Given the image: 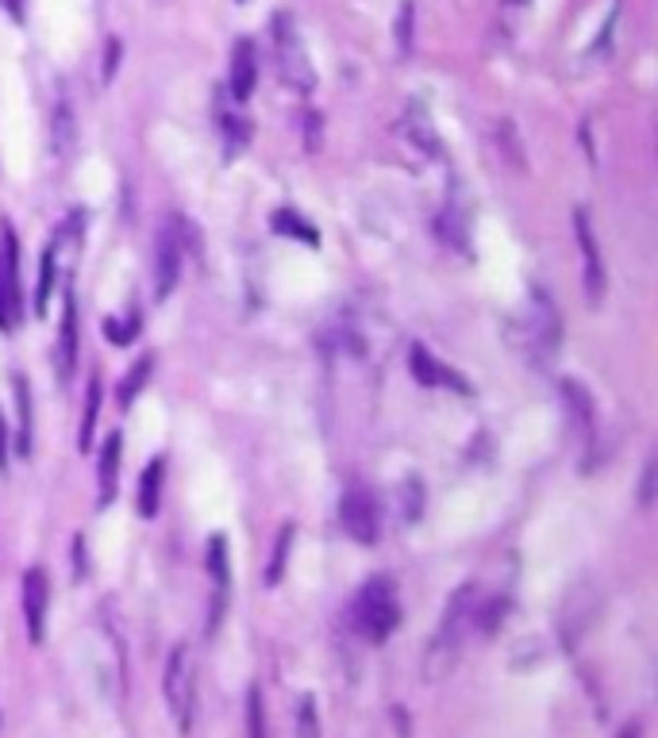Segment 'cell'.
Returning <instances> with one entry per match:
<instances>
[{
	"mask_svg": "<svg viewBox=\"0 0 658 738\" xmlns=\"http://www.w3.org/2000/svg\"><path fill=\"white\" fill-rule=\"evenodd\" d=\"M474 616H478V589L474 584H463L455 596H451L447 612L439 619V631L428 646V657H423V677L428 681H443V677L455 669L458 650L466 642V631L474 627Z\"/></svg>",
	"mask_w": 658,
	"mask_h": 738,
	"instance_id": "cell-1",
	"label": "cell"
},
{
	"mask_svg": "<svg viewBox=\"0 0 658 738\" xmlns=\"http://www.w3.org/2000/svg\"><path fill=\"white\" fill-rule=\"evenodd\" d=\"M400 624V601L393 577H370L358 589L355 604H350V627L362 634L370 646H382Z\"/></svg>",
	"mask_w": 658,
	"mask_h": 738,
	"instance_id": "cell-2",
	"label": "cell"
},
{
	"mask_svg": "<svg viewBox=\"0 0 658 738\" xmlns=\"http://www.w3.org/2000/svg\"><path fill=\"white\" fill-rule=\"evenodd\" d=\"M516 339H521V347L528 350L539 365L551 362V358L559 354L562 316H559V308H554L551 292H543V289L528 292V304H524L521 316H516Z\"/></svg>",
	"mask_w": 658,
	"mask_h": 738,
	"instance_id": "cell-3",
	"label": "cell"
},
{
	"mask_svg": "<svg viewBox=\"0 0 658 738\" xmlns=\"http://www.w3.org/2000/svg\"><path fill=\"white\" fill-rule=\"evenodd\" d=\"M270 32H274V62H277V73H282V82L301 93V97H309V93L316 89V70H312V58L309 50H304L301 32H297V20H292L289 12H277Z\"/></svg>",
	"mask_w": 658,
	"mask_h": 738,
	"instance_id": "cell-4",
	"label": "cell"
},
{
	"mask_svg": "<svg viewBox=\"0 0 658 738\" xmlns=\"http://www.w3.org/2000/svg\"><path fill=\"white\" fill-rule=\"evenodd\" d=\"M163 692H166V704H170L174 719H178V730L189 735V730H193V712H196V669H193V657H189L186 642L174 646L170 657H166Z\"/></svg>",
	"mask_w": 658,
	"mask_h": 738,
	"instance_id": "cell-5",
	"label": "cell"
},
{
	"mask_svg": "<svg viewBox=\"0 0 658 738\" xmlns=\"http://www.w3.org/2000/svg\"><path fill=\"white\" fill-rule=\"evenodd\" d=\"M339 520H343V531H347L355 543L374 546L378 539H382V516H378V500H374V493H370L366 485H350L347 493H343Z\"/></svg>",
	"mask_w": 658,
	"mask_h": 738,
	"instance_id": "cell-6",
	"label": "cell"
},
{
	"mask_svg": "<svg viewBox=\"0 0 658 738\" xmlns=\"http://www.w3.org/2000/svg\"><path fill=\"white\" fill-rule=\"evenodd\" d=\"M574 235H577V251H582V281H585V301L589 308L605 301V258H601V243L594 235V223H589V211L574 208Z\"/></svg>",
	"mask_w": 658,
	"mask_h": 738,
	"instance_id": "cell-7",
	"label": "cell"
},
{
	"mask_svg": "<svg viewBox=\"0 0 658 738\" xmlns=\"http://www.w3.org/2000/svg\"><path fill=\"white\" fill-rule=\"evenodd\" d=\"M562 400H566V415L574 423V435H577V447H582V470L589 473L594 465V443H597V427H594V397L585 389L577 377H566L559 385Z\"/></svg>",
	"mask_w": 658,
	"mask_h": 738,
	"instance_id": "cell-8",
	"label": "cell"
},
{
	"mask_svg": "<svg viewBox=\"0 0 658 738\" xmlns=\"http://www.w3.org/2000/svg\"><path fill=\"white\" fill-rule=\"evenodd\" d=\"M181 277V219L166 223L155 239V297L166 301Z\"/></svg>",
	"mask_w": 658,
	"mask_h": 738,
	"instance_id": "cell-9",
	"label": "cell"
},
{
	"mask_svg": "<svg viewBox=\"0 0 658 738\" xmlns=\"http://www.w3.org/2000/svg\"><path fill=\"white\" fill-rule=\"evenodd\" d=\"M400 135H405V143L412 146L416 155L428 158V162H443V158H447V146H443V138H439L435 123H431L428 108H423L420 100H412V105L405 108V120H400Z\"/></svg>",
	"mask_w": 658,
	"mask_h": 738,
	"instance_id": "cell-10",
	"label": "cell"
},
{
	"mask_svg": "<svg viewBox=\"0 0 658 738\" xmlns=\"http://www.w3.org/2000/svg\"><path fill=\"white\" fill-rule=\"evenodd\" d=\"M408 370H412V377L420 385H428V389H455V392H470V385L463 382V374L458 370H451V365H443L435 354H431L423 342H412V350H408Z\"/></svg>",
	"mask_w": 658,
	"mask_h": 738,
	"instance_id": "cell-11",
	"label": "cell"
},
{
	"mask_svg": "<svg viewBox=\"0 0 658 738\" xmlns=\"http://www.w3.org/2000/svg\"><path fill=\"white\" fill-rule=\"evenodd\" d=\"M47 604H50L47 573H43L39 566H32L24 573V619H27V639H32L35 646L47 639Z\"/></svg>",
	"mask_w": 658,
	"mask_h": 738,
	"instance_id": "cell-12",
	"label": "cell"
},
{
	"mask_svg": "<svg viewBox=\"0 0 658 738\" xmlns=\"http://www.w3.org/2000/svg\"><path fill=\"white\" fill-rule=\"evenodd\" d=\"M259 85V55H254L251 39H239L236 50H231V73H228V89L236 105H247Z\"/></svg>",
	"mask_w": 658,
	"mask_h": 738,
	"instance_id": "cell-13",
	"label": "cell"
},
{
	"mask_svg": "<svg viewBox=\"0 0 658 738\" xmlns=\"http://www.w3.org/2000/svg\"><path fill=\"white\" fill-rule=\"evenodd\" d=\"M120 455H123L120 431H108L97 458V508H108V504L116 500V488H120Z\"/></svg>",
	"mask_w": 658,
	"mask_h": 738,
	"instance_id": "cell-14",
	"label": "cell"
},
{
	"mask_svg": "<svg viewBox=\"0 0 658 738\" xmlns=\"http://www.w3.org/2000/svg\"><path fill=\"white\" fill-rule=\"evenodd\" d=\"M73 362H77V301H73V289H65L62 324H58V347H55V370L62 382H70Z\"/></svg>",
	"mask_w": 658,
	"mask_h": 738,
	"instance_id": "cell-15",
	"label": "cell"
},
{
	"mask_svg": "<svg viewBox=\"0 0 658 738\" xmlns=\"http://www.w3.org/2000/svg\"><path fill=\"white\" fill-rule=\"evenodd\" d=\"M208 573H212V616H208V631H216L219 624V612H224V601H228V589H231V573H228V539L224 535H212L208 539Z\"/></svg>",
	"mask_w": 658,
	"mask_h": 738,
	"instance_id": "cell-16",
	"label": "cell"
},
{
	"mask_svg": "<svg viewBox=\"0 0 658 738\" xmlns=\"http://www.w3.org/2000/svg\"><path fill=\"white\" fill-rule=\"evenodd\" d=\"M435 231L447 246H455L458 254L470 251V211H466L463 196H451L443 204V211L435 216Z\"/></svg>",
	"mask_w": 658,
	"mask_h": 738,
	"instance_id": "cell-17",
	"label": "cell"
},
{
	"mask_svg": "<svg viewBox=\"0 0 658 738\" xmlns=\"http://www.w3.org/2000/svg\"><path fill=\"white\" fill-rule=\"evenodd\" d=\"M73 146H77V116H73L70 97L58 89V100L50 108V150L55 158H70Z\"/></svg>",
	"mask_w": 658,
	"mask_h": 738,
	"instance_id": "cell-18",
	"label": "cell"
},
{
	"mask_svg": "<svg viewBox=\"0 0 658 738\" xmlns=\"http://www.w3.org/2000/svg\"><path fill=\"white\" fill-rule=\"evenodd\" d=\"M163 481H166V458H151V465L139 477V496H135V511L143 520H155L158 508H163Z\"/></svg>",
	"mask_w": 658,
	"mask_h": 738,
	"instance_id": "cell-19",
	"label": "cell"
},
{
	"mask_svg": "<svg viewBox=\"0 0 658 738\" xmlns=\"http://www.w3.org/2000/svg\"><path fill=\"white\" fill-rule=\"evenodd\" d=\"M20 324V266L0 258V331H16Z\"/></svg>",
	"mask_w": 658,
	"mask_h": 738,
	"instance_id": "cell-20",
	"label": "cell"
},
{
	"mask_svg": "<svg viewBox=\"0 0 658 738\" xmlns=\"http://www.w3.org/2000/svg\"><path fill=\"white\" fill-rule=\"evenodd\" d=\"M55 285H58V235L47 243L39 258V277H35V316H47L50 308V297H55Z\"/></svg>",
	"mask_w": 658,
	"mask_h": 738,
	"instance_id": "cell-21",
	"label": "cell"
},
{
	"mask_svg": "<svg viewBox=\"0 0 658 738\" xmlns=\"http://www.w3.org/2000/svg\"><path fill=\"white\" fill-rule=\"evenodd\" d=\"M270 223H274V231H277V235L301 239V243H309V246H316V243H320V231L312 228V223L301 216V211H292V208H277L274 216H270Z\"/></svg>",
	"mask_w": 658,
	"mask_h": 738,
	"instance_id": "cell-22",
	"label": "cell"
},
{
	"mask_svg": "<svg viewBox=\"0 0 658 738\" xmlns=\"http://www.w3.org/2000/svg\"><path fill=\"white\" fill-rule=\"evenodd\" d=\"M151 374H155V358H151V354H143L135 365H131L128 374H123L120 392H116V400H120V412H128V408L135 404V397L143 392V385H146V377H151Z\"/></svg>",
	"mask_w": 658,
	"mask_h": 738,
	"instance_id": "cell-23",
	"label": "cell"
},
{
	"mask_svg": "<svg viewBox=\"0 0 658 738\" xmlns=\"http://www.w3.org/2000/svg\"><path fill=\"white\" fill-rule=\"evenodd\" d=\"M16 404H20L16 450H20V458H27L32 455V389H27V377H16Z\"/></svg>",
	"mask_w": 658,
	"mask_h": 738,
	"instance_id": "cell-24",
	"label": "cell"
},
{
	"mask_svg": "<svg viewBox=\"0 0 658 738\" xmlns=\"http://www.w3.org/2000/svg\"><path fill=\"white\" fill-rule=\"evenodd\" d=\"M97 415H100V382L93 377L89 389H85V415H82V431H77V447L89 450L93 447V431H97Z\"/></svg>",
	"mask_w": 658,
	"mask_h": 738,
	"instance_id": "cell-25",
	"label": "cell"
},
{
	"mask_svg": "<svg viewBox=\"0 0 658 738\" xmlns=\"http://www.w3.org/2000/svg\"><path fill=\"white\" fill-rule=\"evenodd\" d=\"M289 551H292V523H285L282 535H277V543H274V558H270V569H266V584H270V589L282 581L285 566H289Z\"/></svg>",
	"mask_w": 658,
	"mask_h": 738,
	"instance_id": "cell-26",
	"label": "cell"
},
{
	"mask_svg": "<svg viewBox=\"0 0 658 738\" xmlns=\"http://www.w3.org/2000/svg\"><path fill=\"white\" fill-rule=\"evenodd\" d=\"M247 738H266V704L259 685L247 689Z\"/></svg>",
	"mask_w": 658,
	"mask_h": 738,
	"instance_id": "cell-27",
	"label": "cell"
},
{
	"mask_svg": "<svg viewBox=\"0 0 658 738\" xmlns=\"http://www.w3.org/2000/svg\"><path fill=\"white\" fill-rule=\"evenodd\" d=\"M219 128H224V138H228V155L251 143V123L239 112H219Z\"/></svg>",
	"mask_w": 658,
	"mask_h": 738,
	"instance_id": "cell-28",
	"label": "cell"
},
{
	"mask_svg": "<svg viewBox=\"0 0 658 738\" xmlns=\"http://www.w3.org/2000/svg\"><path fill=\"white\" fill-rule=\"evenodd\" d=\"M412 35H416V4L412 0H405L400 12H397V50H400V58L412 55Z\"/></svg>",
	"mask_w": 658,
	"mask_h": 738,
	"instance_id": "cell-29",
	"label": "cell"
},
{
	"mask_svg": "<svg viewBox=\"0 0 658 738\" xmlns=\"http://www.w3.org/2000/svg\"><path fill=\"white\" fill-rule=\"evenodd\" d=\"M497 138H501V150H504V158H509L516 170H524V146H521V138H516V128H512V120H501L497 123Z\"/></svg>",
	"mask_w": 658,
	"mask_h": 738,
	"instance_id": "cell-30",
	"label": "cell"
},
{
	"mask_svg": "<svg viewBox=\"0 0 658 738\" xmlns=\"http://www.w3.org/2000/svg\"><path fill=\"white\" fill-rule=\"evenodd\" d=\"M105 331H108V339H112L116 347H128V342L139 335V308H135V312H128V324H116V319H105Z\"/></svg>",
	"mask_w": 658,
	"mask_h": 738,
	"instance_id": "cell-31",
	"label": "cell"
},
{
	"mask_svg": "<svg viewBox=\"0 0 658 738\" xmlns=\"http://www.w3.org/2000/svg\"><path fill=\"white\" fill-rule=\"evenodd\" d=\"M617 20H620V0H617V4H612V12H609V20H605L601 35H597V39H594V47H589V58L609 55V47H612V32H617Z\"/></svg>",
	"mask_w": 658,
	"mask_h": 738,
	"instance_id": "cell-32",
	"label": "cell"
},
{
	"mask_svg": "<svg viewBox=\"0 0 658 738\" xmlns=\"http://www.w3.org/2000/svg\"><path fill=\"white\" fill-rule=\"evenodd\" d=\"M120 55H123V43L112 35V39L105 43V58H100V82H105V85L116 77V65H120Z\"/></svg>",
	"mask_w": 658,
	"mask_h": 738,
	"instance_id": "cell-33",
	"label": "cell"
},
{
	"mask_svg": "<svg viewBox=\"0 0 658 738\" xmlns=\"http://www.w3.org/2000/svg\"><path fill=\"white\" fill-rule=\"evenodd\" d=\"M301 738H320V723H316V700L301 697Z\"/></svg>",
	"mask_w": 658,
	"mask_h": 738,
	"instance_id": "cell-34",
	"label": "cell"
},
{
	"mask_svg": "<svg viewBox=\"0 0 658 738\" xmlns=\"http://www.w3.org/2000/svg\"><path fill=\"white\" fill-rule=\"evenodd\" d=\"M655 477H658V465L655 458H650L647 465H643V485H639V508H650L655 504Z\"/></svg>",
	"mask_w": 658,
	"mask_h": 738,
	"instance_id": "cell-35",
	"label": "cell"
},
{
	"mask_svg": "<svg viewBox=\"0 0 658 738\" xmlns=\"http://www.w3.org/2000/svg\"><path fill=\"white\" fill-rule=\"evenodd\" d=\"M73 577H85V539H73Z\"/></svg>",
	"mask_w": 658,
	"mask_h": 738,
	"instance_id": "cell-36",
	"label": "cell"
},
{
	"mask_svg": "<svg viewBox=\"0 0 658 738\" xmlns=\"http://www.w3.org/2000/svg\"><path fill=\"white\" fill-rule=\"evenodd\" d=\"M4 462H9V423L0 415V470H4Z\"/></svg>",
	"mask_w": 658,
	"mask_h": 738,
	"instance_id": "cell-37",
	"label": "cell"
},
{
	"mask_svg": "<svg viewBox=\"0 0 658 738\" xmlns=\"http://www.w3.org/2000/svg\"><path fill=\"white\" fill-rule=\"evenodd\" d=\"M304 128H309V150H316V131H320V116L309 112V120H304Z\"/></svg>",
	"mask_w": 658,
	"mask_h": 738,
	"instance_id": "cell-38",
	"label": "cell"
},
{
	"mask_svg": "<svg viewBox=\"0 0 658 738\" xmlns=\"http://www.w3.org/2000/svg\"><path fill=\"white\" fill-rule=\"evenodd\" d=\"M501 4H504V9H509V12H524V9H528V4H531V0H501Z\"/></svg>",
	"mask_w": 658,
	"mask_h": 738,
	"instance_id": "cell-39",
	"label": "cell"
},
{
	"mask_svg": "<svg viewBox=\"0 0 658 738\" xmlns=\"http://www.w3.org/2000/svg\"><path fill=\"white\" fill-rule=\"evenodd\" d=\"M620 738H639V723H632V727L620 730Z\"/></svg>",
	"mask_w": 658,
	"mask_h": 738,
	"instance_id": "cell-40",
	"label": "cell"
}]
</instances>
